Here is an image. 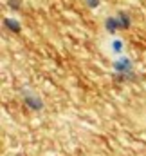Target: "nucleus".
I'll use <instances>...</instances> for the list:
<instances>
[{
  "label": "nucleus",
  "instance_id": "obj_1",
  "mask_svg": "<svg viewBox=\"0 0 146 156\" xmlns=\"http://www.w3.org/2000/svg\"><path fill=\"white\" fill-rule=\"evenodd\" d=\"M134 60L126 55H121V56H115L114 62H112V69L115 75H119L121 78H134Z\"/></svg>",
  "mask_w": 146,
  "mask_h": 156
},
{
  "label": "nucleus",
  "instance_id": "obj_2",
  "mask_svg": "<svg viewBox=\"0 0 146 156\" xmlns=\"http://www.w3.org/2000/svg\"><path fill=\"white\" fill-rule=\"evenodd\" d=\"M24 104H25V107L27 109H31V111H41L43 107H45V104H43V100L38 96L36 93H33V91H29V89H25L24 91Z\"/></svg>",
  "mask_w": 146,
  "mask_h": 156
},
{
  "label": "nucleus",
  "instance_id": "obj_3",
  "mask_svg": "<svg viewBox=\"0 0 146 156\" xmlns=\"http://www.w3.org/2000/svg\"><path fill=\"white\" fill-rule=\"evenodd\" d=\"M103 27H105V31H107L108 35H112V37H115V35L121 31L115 15H108V16H105V20H103Z\"/></svg>",
  "mask_w": 146,
  "mask_h": 156
},
{
  "label": "nucleus",
  "instance_id": "obj_4",
  "mask_svg": "<svg viewBox=\"0 0 146 156\" xmlns=\"http://www.w3.org/2000/svg\"><path fill=\"white\" fill-rule=\"evenodd\" d=\"M115 16H117V22H119L121 31H126V29L132 27V16H130L128 11H123V9H121V11L115 13Z\"/></svg>",
  "mask_w": 146,
  "mask_h": 156
},
{
  "label": "nucleus",
  "instance_id": "obj_5",
  "mask_svg": "<svg viewBox=\"0 0 146 156\" xmlns=\"http://www.w3.org/2000/svg\"><path fill=\"white\" fill-rule=\"evenodd\" d=\"M4 27L9 29V31L15 33V35H18V33L22 31V24H20V20H16V18H13V16H5V18H4Z\"/></svg>",
  "mask_w": 146,
  "mask_h": 156
},
{
  "label": "nucleus",
  "instance_id": "obj_6",
  "mask_svg": "<svg viewBox=\"0 0 146 156\" xmlns=\"http://www.w3.org/2000/svg\"><path fill=\"white\" fill-rule=\"evenodd\" d=\"M108 45H110V53L115 55V56H121L124 53V42L121 38H117V37H114V38L110 40Z\"/></svg>",
  "mask_w": 146,
  "mask_h": 156
},
{
  "label": "nucleus",
  "instance_id": "obj_7",
  "mask_svg": "<svg viewBox=\"0 0 146 156\" xmlns=\"http://www.w3.org/2000/svg\"><path fill=\"white\" fill-rule=\"evenodd\" d=\"M7 7L11 11H20L22 9V0H7Z\"/></svg>",
  "mask_w": 146,
  "mask_h": 156
},
{
  "label": "nucleus",
  "instance_id": "obj_8",
  "mask_svg": "<svg viewBox=\"0 0 146 156\" xmlns=\"http://www.w3.org/2000/svg\"><path fill=\"white\" fill-rule=\"evenodd\" d=\"M83 2L87 4L88 9H98V7L101 5V0H83Z\"/></svg>",
  "mask_w": 146,
  "mask_h": 156
}]
</instances>
